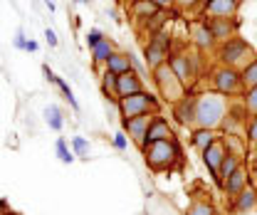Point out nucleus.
<instances>
[{
  "mask_svg": "<svg viewBox=\"0 0 257 215\" xmlns=\"http://www.w3.org/2000/svg\"><path fill=\"white\" fill-rule=\"evenodd\" d=\"M230 109V99L218 92H203L198 94L195 101V129H213L218 131L223 126L225 117Z\"/></svg>",
  "mask_w": 257,
  "mask_h": 215,
  "instance_id": "nucleus-1",
  "label": "nucleus"
},
{
  "mask_svg": "<svg viewBox=\"0 0 257 215\" xmlns=\"http://www.w3.org/2000/svg\"><path fill=\"white\" fill-rule=\"evenodd\" d=\"M144 161L146 166L154 171V173H166V171H173L178 163H181V146L176 139H168V141H149L144 149Z\"/></svg>",
  "mask_w": 257,
  "mask_h": 215,
  "instance_id": "nucleus-2",
  "label": "nucleus"
},
{
  "mask_svg": "<svg viewBox=\"0 0 257 215\" xmlns=\"http://www.w3.org/2000/svg\"><path fill=\"white\" fill-rule=\"evenodd\" d=\"M218 57H220V64H223V67H230V69H235V72H242L250 62L257 60L255 50H252L242 37H232V40H227V42H220Z\"/></svg>",
  "mask_w": 257,
  "mask_h": 215,
  "instance_id": "nucleus-3",
  "label": "nucleus"
},
{
  "mask_svg": "<svg viewBox=\"0 0 257 215\" xmlns=\"http://www.w3.org/2000/svg\"><path fill=\"white\" fill-rule=\"evenodd\" d=\"M154 84H156V92L163 101H168V104H176V101H181L183 96H186V84L176 77V72L168 67V62H163L161 67L154 69Z\"/></svg>",
  "mask_w": 257,
  "mask_h": 215,
  "instance_id": "nucleus-4",
  "label": "nucleus"
},
{
  "mask_svg": "<svg viewBox=\"0 0 257 215\" xmlns=\"http://www.w3.org/2000/svg\"><path fill=\"white\" fill-rule=\"evenodd\" d=\"M119 112H121V119H136V117H154V114H159L161 106H159V99L144 89V92L131 94L126 99H119Z\"/></svg>",
  "mask_w": 257,
  "mask_h": 215,
  "instance_id": "nucleus-5",
  "label": "nucleus"
},
{
  "mask_svg": "<svg viewBox=\"0 0 257 215\" xmlns=\"http://www.w3.org/2000/svg\"><path fill=\"white\" fill-rule=\"evenodd\" d=\"M144 57H146V64L151 67V72L156 67H161L163 62H168V57H171V37L166 32H156L149 40V45L144 50Z\"/></svg>",
  "mask_w": 257,
  "mask_h": 215,
  "instance_id": "nucleus-6",
  "label": "nucleus"
},
{
  "mask_svg": "<svg viewBox=\"0 0 257 215\" xmlns=\"http://www.w3.org/2000/svg\"><path fill=\"white\" fill-rule=\"evenodd\" d=\"M213 87L218 94H225V96H232V94L242 92V82H240V72L230 69V67H218L213 72Z\"/></svg>",
  "mask_w": 257,
  "mask_h": 215,
  "instance_id": "nucleus-7",
  "label": "nucleus"
},
{
  "mask_svg": "<svg viewBox=\"0 0 257 215\" xmlns=\"http://www.w3.org/2000/svg\"><path fill=\"white\" fill-rule=\"evenodd\" d=\"M237 13V0H205L200 15L205 20H223V18H235Z\"/></svg>",
  "mask_w": 257,
  "mask_h": 215,
  "instance_id": "nucleus-8",
  "label": "nucleus"
},
{
  "mask_svg": "<svg viewBox=\"0 0 257 215\" xmlns=\"http://www.w3.org/2000/svg\"><path fill=\"white\" fill-rule=\"evenodd\" d=\"M156 117V114H154ZM154 117H136V119H121V126H124V131L128 134V139H131V144L134 146H139V149H144L146 146V134H149V126H151V119Z\"/></svg>",
  "mask_w": 257,
  "mask_h": 215,
  "instance_id": "nucleus-9",
  "label": "nucleus"
},
{
  "mask_svg": "<svg viewBox=\"0 0 257 215\" xmlns=\"http://www.w3.org/2000/svg\"><path fill=\"white\" fill-rule=\"evenodd\" d=\"M195 101L198 94H186L181 101L173 104V117L181 126H195Z\"/></svg>",
  "mask_w": 257,
  "mask_h": 215,
  "instance_id": "nucleus-10",
  "label": "nucleus"
},
{
  "mask_svg": "<svg viewBox=\"0 0 257 215\" xmlns=\"http://www.w3.org/2000/svg\"><path fill=\"white\" fill-rule=\"evenodd\" d=\"M208 28L213 32L215 42H227L232 37H237V20L235 18H223V20H205Z\"/></svg>",
  "mask_w": 257,
  "mask_h": 215,
  "instance_id": "nucleus-11",
  "label": "nucleus"
},
{
  "mask_svg": "<svg viewBox=\"0 0 257 215\" xmlns=\"http://www.w3.org/2000/svg\"><path fill=\"white\" fill-rule=\"evenodd\" d=\"M144 92V82L136 72H126L116 77V99H126L131 94Z\"/></svg>",
  "mask_w": 257,
  "mask_h": 215,
  "instance_id": "nucleus-12",
  "label": "nucleus"
},
{
  "mask_svg": "<svg viewBox=\"0 0 257 215\" xmlns=\"http://www.w3.org/2000/svg\"><path fill=\"white\" fill-rule=\"evenodd\" d=\"M168 67L176 72V77L183 82V84H191L193 82V62L188 55H183V52H178V55H171L168 57Z\"/></svg>",
  "mask_w": 257,
  "mask_h": 215,
  "instance_id": "nucleus-13",
  "label": "nucleus"
},
{
  "mask_svg": "<svg viewBox=\"0 0 257 215\" xmlns=\"http://www.w3.org/2000/svg\"><path fill=\"white\" fill-rule=\"evenodd\" d=\"M203 163L208 166V171L213 173V178L218 176V171H220V163H223V158H225V144H223V139H218L215 144H210L205 151H203Z\"/></svg>",
  "mask_w": 257,
  "mask_h": 215,
  "instance_id": "nucleus-14",
  "label": "nucleus"
},
{
  "mask_svg": "<svg viewBox=\"0 0 257 215\" xmlns=\"http://www.w3.org/2000/svg\"><path fill=\"white\" fill-rule=\"evenodd\" d=\"M257 208V193L252 185H247V188H242L235 198H232V210L237 215H245V213H252Z\"/></svg>",
  "mask_w": 257,
  "mask_h": 215,
  "instance_id": "nucleus-15",
  "label": "nucleus"
},
{
  "mask_svg": "<svg viewBox=\"0 0 257 215\" xmlns=\"http://www.w3.org/2000/svg\"><path fill=\"white\" fill-rule=\"evenodd\" d=\"M168 139H176V136H173V129H171L168 119H163L161 114H156V117L151 119V126H149L146 144H149V141H168Z\"/></svg>",
  "mask_w": 257,
  "mask_h": 215,
  "instance_id": "nucleus-16",
  "label": "nucleus"
},
{
  "mask_svg": "<svg viewBox=\"0 0 257 215\" xmlns=\"http://www.w3.org/2000/svg\"><path fill=\"white\" fill-rule=\"evenodd\" d=\"M247 185H250V173H247V171L240 166V168H237L232 176H227V178H225V183L220 185V188H223L230 198H235V195H237L242 188H247Z\"/></svg>",
  "mask_w": 257,
  "mask_h": 215,
  "instance_id": "nucleus-17",
  "label": "nucleus"
},
{
  "mask_svg": "<svg viewBox=\"0 0 257 215\" xmlns=\"http://www.w3.org/2000/svg\"><path fill=\"white\" fill-rule=\"evenodd\" d=\"M225 144V154L235 156V158H245L247 156V141H245V136H240V134H223L220 136Z\"/></svg>",
  "mask_w": 257,
  "mask_h": 215,
  "instance_id": "nucleus-18",
  "label": "nucleus"
},
{
  "mask_svg": "<svg viewBox=\"0 0 257 215\" xmlns=\"http://www.w3.org/2000/svg\"><path fill=\"white\" fill-rule=\"evenodd\" d=\"M220 136H218V131H213V129H195L193 131V136H191V144H193V149L195 151H205L210 144H215Z\"/></svg>",
  "mask_w": 257,
  "mask_h": 215,
  "instance_id": "nucleus-19",
  "label": "nucleus"
},
{
  "mask_svg": "<svg viewBox=\"0 0 257 215\" xmlns=\"http://www.w3.org/2000/svg\"><path fill=\"white\" fill-rule=\"evenodd\" d=\"M106 69L114 72L116 77H119V74H126V72H134V67H131V55H128V52H114V55L106 60Z\"/></svg>",
  "mask_w": 257,
  "mask_h": 215,
  "instance_id": "nucleus-20",
  "label": "nucleus"
},
{
  "mask_svg": "<svg viewBox=\"0 0 257 215\" xmlns=\"http://www.w3.org/2000/svg\"><path fill=\"white\" fill-rule=\"evenodd\" d=\"M193 37H195V45H198L200 50H205V47H213V45H215L213 32H210V28H208V23H205V20H200V23H195V25H193Z\"/></svg>",
  "mask_w": 257,
  "mask_h": 215,
  "instance_id": "nucleus-21",
  "label": "nucleus"
},
{
  "mask_svg": "<svg viewBox=\"0 0 257 215\" xmlns=\"http://www.w3.org/2000/svg\"><path fill=\"white\" fill-rule=\"evenodd\" d=\"M114 52H116L114 42L104 37L99 45H94V47H92V62H94V64H106V60H109Z\"/></svg>",
  "mask_w": 257,
  "mask_h": 215,
  "instance_id": "nucleus-22",
  "label": "nucleus"
},
{
  "mask_svg": "<svg viewBox=\"0 0 257 215\" xmlns=\"http://www.w3.org/2000/svg\"><path fill=\"white\" fill-rule=\"evenodd\" d=\"M131 13H134L136 18H141V20H151V18L159 15L161 10L151 0H134V3H131Z\"/></svg>",
  "mask_w": 257,
  "mask_h": 215,
  "instance_id": "nucleus-23",
  "label": "nucleus"
},
{
  "mask_svg": "<svg viewBox=\"0 0 257 215\" xmlns=\"http://www.w3.org/2000/svg\"><path fill=\"white\" fill-rule=\"evenodd\" d=\"M240 166H242V161H240V158H235V156L225 154L223 163H220V171H218V176H215V183L223 185L225 178H227V176H232V173H235V171H237Z\"/></svg>",
  "mask_w": 257,
  "mask_h": 215,
  "instance_id": "nucleus-24",
  "label": "nucleus"
},
{
  "mask_svg": "<svg viewBox=\"0 0 257 215\" xmlns=\"http://www.w3.org/2000/svg\"><path fill=\"white\" fill-rule=\"evenodd\" d=\"M101 92H104L106 99H111V101H116V104H119V99H116V74H114V72H109V69L101 74Z\"/></svg>",
  "mask_w": 257,
  "mask_h": 215,
  "instance_id": "nucleus-25",
  "label": "nucleus"
},
{
  "mask_svg": "<svg viewBox=\"0 0 257 215\" xmlns=\"http://www.w3.org/2000/svg\"><path fill=\"white\" fill-rule=\"evenodd\" d=\"M240 82H242V89H252V87H257V60L250 62V64L240 72Z\"/></svg>",
  "mask_w": 257,
  "mask_h": 215,
  "instance_id": "nucleus-26",
  "label": "nucleus"
},
{
  "mask_svg": "<svg viewBox=\"0 0 257 215\" xmlns=\"http://www.w3.org/2000/svg\"><path fill=\"white\" fill-rule=\"evenodd\" d=\"M203 3H205V0H176L173 8H176L178 13H200V10H203Z\"/></svg>",
  "mask_w": 257,
  "mask_h": 215,
  "instance_id": "nucleus-27",
  "label": "nucleus"
},
{
  "mask_svg": "<svg viewBox=\"0 0 257 215\" xmlns=\"http://www.w3.org/2000/svg\"><path fill=\"white\" fill-rule=\"evenodd\" d=\"M242 106H245V114H250V117H255V114H257V87H252V89H245Z\"/></svg>",
  "mask_w": 257,
  "mask_h": 215,
  "instance_id": "nucleus-28",
  "label": "nucleus"
},
{
  "mask_svg": "<svg viewBox=\"0 0 257 215\" xmlns=\"http://www.w3.org/2000/svg\"><path fill=\"white\" fill-rule=\"evenodd\" d=\"M45 119L50 124V129H55V131L62 129V112H60L57 106H47V109H45Z\"/></svg>",
  "mask_w": 257,
  "mask_h": 215,
  "instance_id": "nucleus-29",
  "label": "nucleus"
},
{
  "mask_svg": "<svg viewBox=\"0 0 257 215\" xmlns=\"http://www.w3.org/2000/svg\"><path fill=\"white\" fill-rule=\"evenodd\" d=\"M186 215H215V208L210 203H205V200H195V203L188 205Z\"/></svg>",
  "mask_w": 257,
  "mask_h": 215,
  "instance_id": "nucleus-30",
  "label": "nucleus"
},
{
  "mask_svg": "<svg viewBox=\"0 0 257 215\" xmlns=\"http://www.w3.org/2000/svg\"><path fill=\"white\" fill-rule=\"evenodd\" d=\"M72 149H74V156H79V158H89V144L82 139V136H74L72 139Z\"/></svg>",
  "mask_w": 257,
  "mask_h": 215,
  "instance_id": "nucleus-31",
  "label": "nucleus"
},
{
  "mask_svg": "<svg viewBox=\"0 0 257 215\" xmlns=\"http://www.w3.org/2000/svg\"><path fill=\"white\" fill-rule=\"evenodd\" d=\"M55 149H57V156H60V161H62V163H72V161H74V154L67 149L64 139H60V141H57V146H55Z\"/></svg>",
  "mask_w": 257,
  "mask_h": 215,
  "instance_id": "nucleus-32",
  "label": "nucleus"
},
{
  "mask_svg": "<svg viewBox=\"0 0 257 215\" xmlns=\"http://www.w3.org/2000/svg\"><path fill=\"white\" fill-rule=\"evenodd\" d=\"M245 131H247V141H250V144H257V114L245 122Z\"/></svg>",
  "mask_w": 257,
  "mask_h": 215,
  "instance_id": "nucleus-33",
  "label": "nucleus"
},
{
  "mask_svg": "<svg viewBox=\"0 0 257 215\" xmlns=\"http://www.w3.org/2000/svg\"><path fill=\"white\" fill-rule=\"evenodd\" d=\"M104 40V35H101V30H89V35H87V45L89 47H94V45H99Z\"/></svg>",
  "mask_w": 257,
  "mask_h": 215,
  "instance_id": "nucleus-34",
  "label": "nucleus"
},
{
  "mask_svg": "<svg viewBox=\"0 0 257 215\" xmlns=\"http://www.w3.org/2000/svg\"><path fill=\"white\" fill-rule=\"evenodd\" d=\"M114 146H116L119 151H124V149H126V146H128L126 134H116V136H114Z\"/></svg>",
  "mask_w": 257,
  "mask_h": 215,
  "instance_id": "nucleus-35",
  "label": "nucleus"
},
{
  "mask_svg": "<svg viewBox=\"0 0 257 215\" xmlns=\"http://www.w3.org/2000/svg\"><path fill=\"white\" fill-rule=\"evenodd\" d=\"M25 45H28L25 35H23V30H18V35H15V47H18V50H25Z\"/></svg>",
  "mask_w": 257,
  "mask_h": 215,
  "instance_id": "nucleus-36",
  "label": "nucleus"
},
{
  "mask_svg": "<svg viewBox=\"0 0 257 215\" xmlns=\"http://www.w3.org/2000/svg\"><path fill=\"white\" fill-rule=\"evenodd\" d=\"M45 37H47V45H50V47H55V45H57V35H55V30H50V28H47V30H45Z\"/></svg>",
  "mask_w": 257,
  "mask_h": 215,
  "instance_id": "nucleus-37",
  "label": "nucleus"
},
{
  "mask_svg": "<svg viewBox=\"0 0 257 215\" xmlns=\"http://www.w3.org/2000/svg\"><path fill=\"white\" fill-rule=\"evenodd\" d=\"M151 3H154L159 10H166V8H173V3H176V0H151Z\"/></svg>",
  "mask_w": 257,
  "mask_h": 215,
  "instance_id": "nucleus-38",
  "label": "nucleus"
},
{
  "mask_svg": "<svg viewBox=\"0 0 257 215\" xmlns=\"http://www.w3.org/2000/svg\"><path fill=\"white\" fill-rule=\"evenodd\" d=\"M37 50V42L35 40H28V45H25V52H35Z\"/></svg>",
  "mask_w": 257,
  "mask_h": 215,
  "instance_id": "nucleus-39",
  "label": "nucleus"
},
{
  "mask_svg": "<svg viewBox=\"0 0 257 215\" xmlns=\"http://www.w3.org/2000/svg\"><path fill=\"white\" fill-rule=\"evenodd\" d=\"M8 213V205H5V200H0V215Z\"/></svg>",
  "mask_w": 257,
  "mask_h": 215,
  "instance_id": "nucleus-40",
  "label": "nucleus"
},
{
  "mask_svg": "<svg viewBox=\"0 0 257 215\" xmlns=\"http://www.w3.org/2000/svg\"><path fill=\"white\" fill-rule=\"evenodd\" d=\"M252 188H255V193H257V178H255V183H252Z\"/></svg>",
  "mask_w": 257,
  "mask_h": 215,
  "instance_id": "nucleus-41",
  "label": "nucleus"
},
{
  "mask_svg": "<svg viewBox=\"0 0 257 215\" xmlns=\"http://www.w3.org/2000/svg\"><path fill=\"white\" fill-rule=\"evenodd\" d=\"M74 3H87V0H74Z\"/></svg>",
  "mask_w": 257,
  "mask_h": 215,
  "instance_id": "nucleus-42",
  "label": "nucleus"
},
{
  "mask_svg": "<svg viewBox=\"0 0 257 215\" xmlns=\"http://www.w3.org/2000/svg\"><path fill=\"white\" fill-rule=\"evenodd\" d=\"M5 215H15V213H10V210H8V213H5Z\"/></svg>",
  "mask_w": 257,
  "mask_h": 215,
  "instance_id": "nucleus-43",
  "label": "nucleus"
}]
</instances>
